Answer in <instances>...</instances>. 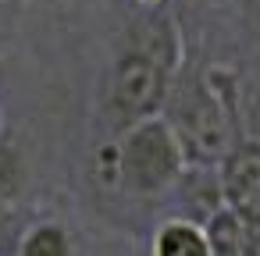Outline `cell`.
<instances>
[{
	"instance_id": "1",
	"label": "cell",
	"mask_w": 260,
	"mask_h": 256,
	"mask_svg": "<svg viewBox=\"0 0 260 256\" xmlns=\"http://www.w3.org/2000/svg\"><path fill=\"white\" fill-rule=\"evenodd\" d=\"M185 64V40L178 18L164 4L143 8L121 36V47L104 75L100 128L118 135L139 118L160 114L175 75Z\"/></svg>"
},
{
	"instance_id": "2",
	"label": "cell",
	"mask_w": 260,
	"mask_h": 256,
	"mask_svg": "<svg viewBox=\"0 0 260 256\" xmlns=\"http://www.w3.org/2000/svg\"><path fill=\"white\" fill-rule=\"evenodd\" d=\"M185 153V164H217L242 128V89L228 68H189L175 75L160 111Z\"/></svg>"
},
{
	"instance_id": "3",
	"label": "cell",
	"mask_w": 260,
	"mask_h": 256,
	"mask_svg": "<svg viewBox=\"0 0 260 256\" xmlns=\"http://www.w3.org/2000/svg\"><path fill=\"white\" fill-rule=\"evenodd\" d=\"M96 178L111 189H121L128 196L157 199L168 196L178 171L185 167V153L168 125L164 114H150L111 135L93 157Z\"/></svg>"
},
{
	"instance_id": "4",
	"label": "cell",
	"mask_w": 260,
	"mask_h": 256,
	"mask_svg": "<svg viewBox=\"0 0 260 256\" xmlns=\"http://www.w3.org/2000/svg\"><path fill=\"white\" fill-rule=\"evenodd\" d=\"M221 171V189H224V206L242 213L249 224L260 221V139L242 135L235 146L217 160Z\"/></svg>"
},
{
	"instance_id": "5",
	"label": "cell",
	"mask_w": 260,
	"mask_h": 256,
	"mask_svg": "<svg viewBox=\"0 0 260 256\" xmlns=\"http://www.w3.org/2000/svg\"><path fill=\"white\" fill-rule=\"evenodd\" d=\"M168 196L182 199V217L207 224L217 210H224V189H221V171L217 164H185L168 189Z\"/></svg>"
},
{
	"instance_id": "6",
	"label": "cell",
	"mask_w": 260,
	"mask_h": 256,
	"mask_svg": "<svg viewBox=\"0 0 260 256\" xmlns=\"http://www.w3.org/2000/svg\"><path fill=\"white\" fill-rule=\"evenodd\" d=\"M150 256H214L210 235L200 221H189L182 213L157 224L150 238Z\"/></svg>"
},
{
	"instance_id": "7",
	"label": "cell",
	"mask_w": 260,
	"mask_h": 256,
	"mask_svg": "<svg viewBox=\"0 0 260 256\" xmlns=\"http://www.w3.org/2000/svg\"><path fill=\"white\" fill-rule=\"evenodd\" d=\"M15 256H75L72 228L64 221L43 217V221H36V224H29L22 231Z\"/></svg>"
},
{
	"instance_id": "8",
	"label": "cell",
	"mask_w": 260,
	"mask_h": 256,
	"mask_svg": "<svg viewBox=\"0 0 260 256\" xmlns=\"http://www.w3.org/2000/svg\"><path fill=\"white\" fill-rule=\"evenodd\" d=\"M29 189V164L22 150L0 139V206H15Z\"/></svg>"
},
{
	"instance_id": "9",
	"label": "cell",
	"mask_w": 260,
	"mask_h": 256,
	"mask_svg": "<svg viewBox=\"0 0 260 256\" xmlns=\"http://www.w3.org/2000/svg\"><path fill=\"white\" fill-rule=\"evenodd\" d=\"M242 4H246L249 11H260V0H242Z\"/></svg>"
},
{
	"instance_id": "10",
	"label": "cell",
	"mask_w": 260,
	"mask_h": 256,
	"mask_svg": "<svg viewBox=\"0 0 260 256\" xmlns=\"http://www.w3.org/2000/svg\"><path fill=\"white\" fill-rule=\"evenodd\" d=\"M150 4H164V0H139V8H150Z\"/></svg>"
},
{
	"instance_id": "11",
	"label": "cell",
	"mask_w": 260,
	"mask_h": 256,
	"mask_svg": "<svg viewBox=\"0 0 260 256\" xmlns=\"http://www.w3.org/2000/svg\"><path fill=\"white\" fill-rule=\"evenodd\" d=\"M0 139H4V118H0Z\"/></svg>"
}]
</instances>
